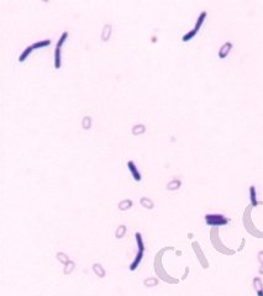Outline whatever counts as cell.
<instances>
[{
	"label": "cell",
	"mask_w": 263,
	"mask_h": 296,
	"mask_svg": "<svg viewBox=\"0 0 263 296\" xmlns=\"http://www.w3.org/2000/svg\"><path fill=\"white\" fill-rule=\"evenodd\" d=\"M206 223H209L211 226H220V225L227 223V220L221 215H208L206 216Z\"/></svg>",
	"instance_id": "obj_2"
},
{
	"label": "cell",
	"mask_w": 263,
	"mask_h": 296,
	"mask_svg": "<svg viewBox=\"0 0 263 296\" xmlns=\"http://www.w3.org/2000/svg\"><path fill=\"white\" fill-rule=\"evenodd\" d=\"M67 36H68L67 32H65L62 35V37H61L60 42L57 43V47H56V52H55V67H56L57 69H60V67H61V47H62V45L65 43Z\"/></svg>",
	"instance_id": "obj_1"
},
{
	"label": "cell",
	"mask_w": 263,
	"mask_h": 296,
	"mask_svg": "<svg viewBox=\"0 0 263 296\" xmlns=\"http://www.w3.org/2000/svg\"><path fill=\"white\" fill-rule=\"evenodd\" d=\"M251 200H252V204H253V205H257L256 194H255V188H253V186H251Z\"/></svg>",
	"instance_id": "obj_6"
},
{
	"label": "cell",
	"mask_w": 263,
	"mask_h": 296,
	"mask_svg": "<svg viewBox=\"0 0 263 296\" xmlns=\"http://www.w3.org/2000/svg\"><path fill=\"white\" fill-rule=\"evenodd\" d=\"M230 48H231V43H226L225 46H222V48H221V51H220V57L221 58H224V57H226V54L230 52Z\"/></svg>",
	"instance_id": "obj_4"
},
{
	"label": "cell",
	"mask_w": 263,
	"mask_h": 296,
	"mask_svg": "<svg viewBox=\"0 0 263 296\" xmlns=\"http://www.w3.org/2000/svg\"><path fill=\"white\" fill-rule=\"evenodd\" d=\"M129 167H130V170L132 171V174H133L135 179H136V180H140V179H141V176H140V173H137V170L135 169V165H133V163H132V162H130V163H129Z\"/></svg>",
	"instance_id": "obj_5"
},
{
	"label": "cell",
	"mask_w": 263,
	"mask_h": 296,
	"mask_svg": "<svg viewBox=\"0 0 263 296\" xmlns=\"http://www.w3.org/2000/svg\"><path fill=\"white\" fill-rule=\"evenodd\" d=\"M205 16H206V12H201L200 14V16H199V19H198V22L197 25H195V27L193 29V31H190V32L188 33V35H185L184 37H183V41L184 42H187V41H189L193 36H195L197 35V32L199 31V29H200V26L203 25V22H204V19H205Z\"/></svg>",
	"instance_id": "obj_3"
}]
</instances>
